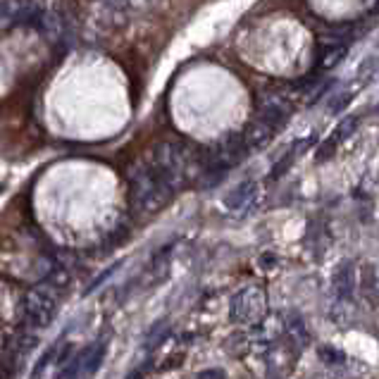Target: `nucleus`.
I'll return each mask as SVG.
<instances>
[{
    "mask_svg": "<svg viewBox=\"0 0 379 379\" xmlns=\"http://www.w3.org/2000/svg\"><path fill=\"white\" fill-rule=\"evenodd\" d=\"M256 191H258L256 182L239 184V186L224 198V208H227L229 212H234V215H243V212L253 206V201H256Z\"/></svg>",
    "mask_w": 379,
    "mask_h": 379,
    "instance_id": "0eeeda50",
    "label": "nucleus"
},
{
    "mask_svg": "<svg viewBox=\"0 0 379 379\" xmlns=\"http://www.w3.org/2000/svg\"><path fill=\"white\" fill-rule=\"evenodd\" d=\"M377 72H379V58L377 55H370V58L360 64V69H358V74H360L363 82H370Z\"/></svg>",
    "mask_w": 379,
    "mask_h": 379,
    "instance_id": "2eb2a0df",
    "label": "nucleus"
},
{
    "mask_svg": "<svg viewBox=\"0 0 379 379\" xmlns=\"http://www.w3.org/2000/svg\"><path fill=\"white\" fill-rule=\"evenodd\" d=\"M51 286H36L29 291L27 308H24V322L32 329H46L58 313V298L48 291Z\"/></svg>",
    "mask_w": 379,
    "mask_h": 379,
    "instance_id": "7ed1b4c3",
    "label": "nucleus"
},
{
    "mask_svg": "<svg viewBox=\"0 0 379 379\" xmlns=\"http://www.w3.org/2000/svg\"><path fill=\"white\" fill-rule=\"evenodd\" d=\"M317 356L325 365H332V367H339L346 363V353H341L339 348H332V346H320L317 348Z\"/></svg>",
    "mask_w": 379,
    "mask_h": 379,
    "instance_id": "ddd939ff",
    "label": "nucleus"
},
{
    "mask_svg": "<svg viewBox=\"0 0 379 379\" xmlns=\"http://www.w3.org/2000/svg\"><path fill=\"white\" fill-rule=\"evenodd\" d=\"M375 277H377V291H379V270H375Z\"/></svg>",
    "mask_w": 379,
    "mask_h": 379,
    "instance_id": "a211bd4d",
    "label": "nucleus"
},
{
    "mask_svg": "<svg viewBox=\"0 0 379 379\" xmlns=\"http://www.w3.org/2000/svg\"><path fill=\"white\" fill-rule=\"evenodd\" d=\"M267 313V296L262 286H246L229 303V320L234 325H258Z\"/></svg>",
    "mask_w": 379,
    "mask_h": 379,
    "instance_id": "f03ea898",
    "label": "nucleus"
},
{
    "mask_svg": "<svg viewBox=\"0 0 379 379\" xmlns=\"http://www.w3.org/2000/svg\"><path fill=\"white\" fill-rule=\"evenodd\" d=\"M38 27L43 29V34H46L48 41H60L62 34H64L62 19H60V14H55V12H43L41 24H38Z\"/></svg>",
    "mask_w": 379,
    "mask_h": 379,
    "instance_id": "9b49d317",
    "label": "nucleus"
},
{
    "mask_svg": "<svg viewBox=\"0 0 379 379\" xmlns=\"http://www.w3.org/2000/svg\"><path fill=\"white\" fill-rule=\"evenodd\" d=\"M289 114H291V106H289L284 98L279 96H270V98H262L260 101V108H258V117L262 119V122H267L270 127L279 129L284 122L289 119Z\"/></svg>",
    "mask_w": 379,
    "mask_h": 379,
    "instance_id": "423d86ee",
    "label": "nucleus"
},
{
    "mask_svg": "<svg viewBox=\"0 0 379 379\" xmlns=\"http://www.w3.org/2000/svg\"><path fill=\"white\" fill-rule=\"evenodd\" d=\"M351 101H353V93L351 91H341V93H337V96L329 98V110H332L334 114H339V112H343V110L351 106Z\"/></svg>",
    "mask_w": 379,
    "mask_h": 379,
    "instance_id": "4468645a",
    "label": "nucleus"
},
{
    "mask_svg": "<svg viewBox=\"0 0 379 379\" xmlns=\"http://www.w3.org/2000/svg\"><path fill=\"white\" fill-rule=\"evenodd\" d=\"M196 379H227V375H224L219 367H212V370H203V372H198V377Z\"/></svg>",
    "mask_w": 379,
    "mask_h": 379,
    "instance_id": "f3484780",
    "label": "nucleus"
},
{
    "mask_svg": "<svg viewBox=\"0 0 379 379\" xmlns=\"http://www.w3.org/2000/svg\"><path fill=\"white\" fill-rule=\"evenodd\" d=\"M358 122L360 119L356 117V114H348L346 119H341V122L337 124V129L332 132V136L327 138L325 143H322L320 148H317V153H315V160L317 162H325V160H329V158L337 153V148L341 146L346 138H351L353 134H356V129H358Z\"/></svg>",
    "mask_w": 379,
    "mask_h": 379,
    "instance_id": "39448f33",
    "label": "nucleus"
},
{
    "mask_svg": "<svg viewBox=\"0 0 379 379\" xmlns=\"http://www.w3.org/2000/svg\"><path fill=\"white\" fill-rule=\"evenodd\" d=\"M332 286H334V291H337V296L343 298V301L353 296V289H356V270H353V262H341V265L334 270Z\"/></svg>",
    "mask_w": 379,
    "mask_h": 379,
    "instance_id": "6e6552de",
    "label": "nucleus"
},
{
    "mask_svg": "<svg viewBox=\"0 0 379 379\" xmlns=\"http://www.w3.org/2000/svg\"><path fill=\"white\" fill-rule=\"evenodd\" d=\"M248 153H251V148H248L243 134H229L215 151H212V160L219 162L222 167L232 169V167H236L239 162L246 160Z\"/></svg>",
    "mask_w": 379,
    "mask_h": 379,
    "instance_id": "20e7f679",
    "label": "nucleus"
},
{
    "mask_svg": "<svg viewBox=\"0 0 379 379\" xmlns=\"http://www.w3.org/2000/svg\"><path fill=\"white\" fill-rule=\"evenodd\" d=\"M17 0H0V27H12L17 24V12H19Z\"/></svg>",
    "mask_w": 379,
    "mask_h": 379,
    "instance_id": "f8f14e48",
    "label": "nucleus"
},
{
    "mask_svg": "<svg viewBox=\"0 0 379 379\" xmlns=\"http://www.w3.org/2000/svg\"><path fill=\"white\" fill-rule=\"evenodd\" d=\"M167 334H169L167 322H158V325L151 329V334H148V346H158Z\"/></svg>",
    "mask_w": 379,
    "mask_h": 379,
    "instance_id": "dca6fc26",
    "label": "nucleus"
},
{
    "mask_svg": "<svg viewBox=\"0 0 379 379\" xmlns=\"http://www.w3.org/2000/svg\"><path fill=\"white\" fill-rule=\"evenodd\" d=\"M129 182H132V201L141 212L162 210L174 196L172 184L153 167V162L148 167H138Z\"/></svg>",
    "mask_w": 379,
    "mask_h": 379,
    "instance_id": "f257e3e1",
    "label": "nucleus"
},
{
    "mask_svg": "<svg viewBox=\"0 0 379 379\" xmlns=\"http://www.w3.org/2000/svg\"><path fill=\"white\" fill-rule=\"evenodd\" d=\"M274 134H277V129L270 127L267 122H262L260 117H256L246 127V132H243V138H246L248 148H251V151H256V148H262L265 143H270Z\"/></svg>",
    "mask_w": 379,
    "mask_h": 379,
    "instance_id": "1a4fd4ad",
    "label": "nucleus"
},
{
    "mask_svg": "<svg viewBox=\"0 0 379 379\" xmlns=\"http://www.w3.org/2000/svg\"><path fill=\"white\" fill-rule=\"evenodd\" d=\"M348 48L343 43H327V48H322L317 55V69H334L343 58H346Z\"/></svg>",
    "mask_w": 379,
    "mask_h": 379,
    "instance_id": "9d476101",
    "label": "nucleus"
}]
</instances>
